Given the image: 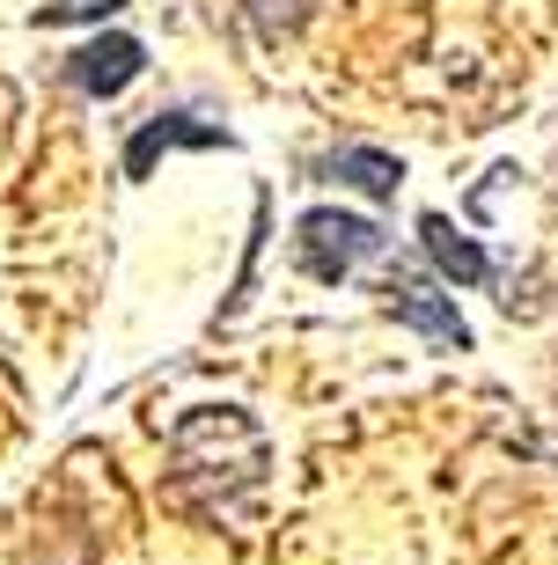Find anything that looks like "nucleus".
<instances>
[{
  "label": "nucleus",
  "instance_id": "obj_1",
  "mask_svg": "<svg viewBox=\"0 0 558 565\" xmlns=\"http://www.w3.org/2000/svg\"><path fill=\"white\" fill-rule=\"evenodd\" d=\"M243 426H257V419H243L235 404H199V412L177 426V440H169V456H177V492H191V484L207 478L213 484L207 507H228L235 492H250V484L265 478V456H235L228 462V440L243 434Z\"/></svg>",
  "mask_w": 558,
  "mask_h": 565
},
{
  "label": "nucleus",
  "instance_id": "obj_2",
  "mask_svg": "<svg viewBox=\"0 0 558 565\" xmlns=\"http://www.w3.org/2000/svg\"><path fill=\"white\" fill-rule=\"evenodd\" d=\"M390 250V235L375 228L368 213H338V206H316L294 221V257H302V273L324 279V287H338V279H352L360 265H375V257Z\"/></svg>",
  "mask_w": 558,
  "mask_h": 565
},
{
  "label": "nucleus",
  "instance_id": "obj_3",
  "mask_svg": "<svg viewBox=\"0 0 558 565\" xmlns=\"http://www.w3.org/2000/svg\"><path fill=\"white\" fill-rule=\"evenodd\" d=\"M382 309H390L404 331H419L427 345H441V353H471V323H463L455 301L441 287H427V279H382Z\"/></svg>",
  "mask_w": 558,
  "mask_h": 565
},
{
  "label": "nucleus",
  "instance_id": "obj_4",
  "mask_svg": "<svg viewBox=\"0 0 558 565\" xmlns=\"http://www.w3.org/2000/svg\"><path fill=\"white\" fill-rule=\"evenodd\" d=\"M140 66H147V44L125 38V30H104V38H88V44L66 52V82L82 88V96H118Z\"/></svg>",
  "mask_w": 558,
  "mask_h": 565
},
{
  "label": "nucleus",
  "instance_id": "obj_5",
  "mask_svg": "<svg viewBox=\"0 0 558 565\" xmlns=\"http://www.w3.org/2000/svg\"><path fill=\"white\" fill-rule=\"evenodd\" d=\"M419 250L434 257V273L449 279V287H485V279H493L485 243H477V235H463L449 213H419Z\"/></svg>",
  "mask_w": 558,
  "mask_h": 565
},
{
  "label": "nucleus",
  "instance_id": "obj_6",
  "mask_svg": "<svg viewBox=\"0 0 558 565\" xmlns=\"http://www.w3.org/2000/svg\"><path fill=\"white\" fill-rule=\"evenodd\" d=\"M235 132L221 126V118H185V110H169V118H155V126L133 132V147H125V177H155V154H169V147H228Z\"/></svg>",
  "mask_w": 558,
  "mask_h": 565
},
{
  "label": "nucleus",
  "instance_id": "obj_7",
  "mask_svg": "<svg viewBox=\"0 0 558 565\" xmlns=\"http://www.w3.org/2000/svg\"><path fill=\"white\" fill-rule=\"evenodd\" d=\"M316 169L338 177V184H352V191H368V199H397V184H404V162L382 154V147H331Z\"/></svg>",
  "mask_w": 558,
  "mask_h": 565
},
{
  "label": "nucleus",
  "instance_id": "obj_8",
  "mask_svg": "<svg viewBox=\"0 0 558 565\" xmlns=\"http://www.w3.org/2000/svg\"><path fill=\"white\" fill-rule=\"evenodd\" d=\"M309 8L316 0H243V15L265 30V38H287V30H302L309 22Z\"/></svg>",
  "mask_w": 558,
  "mask_h": 565
},
{
  "label": "nucleus",
  "instance_id": "obj_9",
  "mask_svg": "<svg viewBox=\"0 0 558 565\" xmlns=\"http://www.w3.org/2000/svg\"><path fill=\"white\" fill-rule=\"evenodd\" d=\"M125 0H66V8H44L38 22H104V15H118Z\"/></svg>",
  "mask_w": 558,
  "mask_h": 565
}]
</instances>
